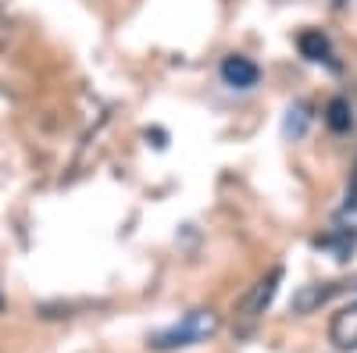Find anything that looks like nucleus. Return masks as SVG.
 <instances>
[{
    "instance_id": "nucleus-6",
    "label": "nucleus",
    "mask_w": 357,
    "mask_h": 353,
    "mask_svg": "<svg viewBox=\"0 0 357 353\" xmlns=\"http://www.w3.org/2000/svg\"><path fill=\"white\" fill-rule=\"evenodd\" d=\"M329 339L340 350H357V304H347L329 321Z\"/></svg>"
},
{
    "instance_id": "nucleus-7",
    "label": "nucleus",
    "mask_w": 357,
    "mask_h": 353,
    "mask_svg": "<svg viewBox=\"0 0 357 353\" xmlns=\"http://www.w3.org/2000/svg\"><path fill=\"white\" fill-rule=\"evenodd\" d=\"M325 125L333 132H350L354 129V111H350V100L343 97H333L329 107H325Z\"/></svg>"
},
{
    "instance_id": "nucleus-3",
    "label": "nucleus",
    "mask_w": 357,
    "mask_h": 353,
    "mask_svg": "<svg viewBox=\"0 0 357 353\" xmlns=\"http://www.w3.org/2000/svg\"><path fill=\"white\" fill-rule=\"evenodd\" d=\"M222 82L232 86V90H250V86L261 82V68L243 54H229L222 61Z\"/></svg>"
},
{
    "instance_id": "nucleus-5",
    "label": "nucleus",
    "mask_w": 357,
    "mask_h": 353,
    "mask_svg": "<svg viewBox=\"0 0 357 353\" xmlns=\"http://www.w3.org/2000/svg\"><path fill=\"white\" fill-rule=\"evenodd\" d=\"M296 50H301V57H307V61L314 65H336V54H333V40L321 33V29H304L301 36H296Z\"/></svg>"
},
{
    "instance_id": "nucleus-4",
    "label": "nucleus",
    "mask_w": 357,
    "mask_h": 353,
    "mask_svg": "<svg viewBox=\"0 0 357 353\" xmlns=\"http://www.w3.org/2000/svg\"><path fill=\"white\" fill-rule=\"evenodd\" d=\"M343 285L336 282H307L293 292V314H314L321 304H329Z\"/></svg>"
},
{
    "instance_id": "nucleus-2",
    "label": "nucleus",
    "mask_w": 357,
    "mask_h": 353,
    "mask_svg": "<svg viewBox=\"0 0 357 353\" xmlns=\"http://www.w3.org/2000/svg\"><path fill=\"white\" fill-rule=\"evenodd\" d=\"M279 282H282V268H272L247 289V297L240 300V307H236V332L240 336L254 332V325L264 317V311L272 307L275 292H279Z\"/></svg>"
},
{
    "instance_id": "nucleus-1",
    "label": "nucleus",
    "mask_w": 357,
    "mask_h": 353,
    "mask_svg": "<svg viewBox=\"0 0 357 353\" xmlns=\"http://www.w3.org/2000/svg\"><path fill=\"white\" fill-rule=\"evenodd\" d=\"M215 332H218V317H215V311H193V314H186L183 321H178V325H172V329L151 336V350H161V353H168V350H183V346H193V343L211 339Z\"/></svg>"
},
{
    "instance_id": "nucleus-9",
    "label": "nucleus",
    "mask_w": 357,
    "mask_h": 353,
    "mask_svg": "<svg viewBox=\"0 0 357 353\" xmlns=\"http://www.w3.org/2000/svg\"><path fill=\"white\" fill-rule=\"evenodd\" d=\"M333 4H336V8H343V4H347V0H333Z\"/></svg>"
},
{
    "instance_id": "nucleus-10",
    "label": "nucleus",
    "mask_w": 357,
    "mask_h": 353,
    "mask_svg": "<svg viewBox=\"0 0 357 353\" xmlns=\"http://www.w3.org/2000/svg\"><path fill=\"white\" fill-rule=\"evenodd\" d=\"M0 311H4V297H0Z\"/></svg>"
},
{
    "instance_id": "nucleus-8",
    "label": "nucleus",
    "mask_w": 357,
    "mask_h": 353,
    "mask_svg": "<svg viewBox=\"0 0 357 353\" xmlns=\"http://www.w3.org/2000/svg\"><path fill=\"white\" fill-rule=\"evenodd\" d=\"M304 122H307V104L289 107V118H286V136H301V132H304Z\"/></svg>"
}]
</instances>
